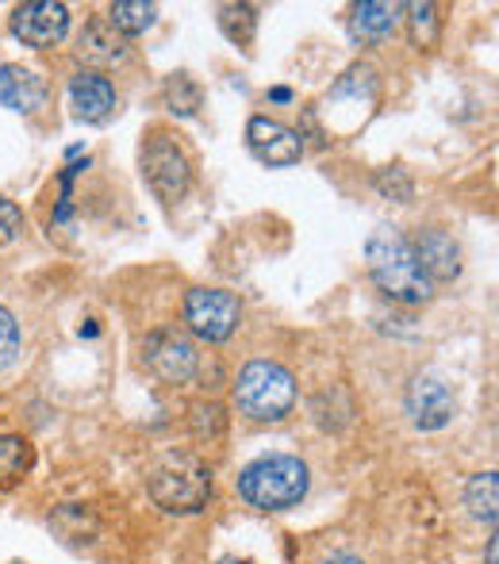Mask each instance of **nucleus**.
I'll use <instances>...</instances> for the list:
<instances>
[{
    "label": "nucleus",
    "mask_w": 499,
    "mask_h": 564,
    "mask_svg": "<svg viewBox=\"0 0 499 564\" xmlns=\"http://www.w3.org/2000/svg\"><path fill=\"white\" fill-rule=\"evenodd\" d=\"M366 261L384 296L400 300V304H426L434 296V284L419 269L415 250H411V242L395 227H377L369 235Z\"/></svg>",
    "instance_id": "f257e3e1"
},
{
    "label": "nucleus",
    "mask_w": 499,
    "mask_h": 564,
    "mask_svg": "<svg viewBox=\"0 0 499 564\" xmlns=\"http://www.w3.org/2000/svg\"><path fill=\"white\" fill-rule=\"evenodd\" d=\"M147 488L162 511L170 514H196L211 496V473L193 453H162L150 465Z\"/></svg>",
    "instance_id": "f03ea898"
},
{
    "label": "nucleus",
    "mask_w": 499,
    "mask_h": 564,
    "mask_svg": "<svg viewBox=\"0 0 499 564\" xmlns=\"http://www.w3.org/2000/svg\"><path fill=\"white\" fill-rule=\"evenodd\" d=\"M239 496L258 511H289L307 496V465L289 453L253 460L239 473Z\"/></svg>",
    "instance_id": "7ed1b4c3"
},
{
    "label": "nucleus",
    "mask_w": 499,
    "mask_h": 564,
    "mask_svg": "<svg viewBox=\"0 0 499 564\" xmlns=\"http://www.w3.org/2000/svg\"><path fill=\"white\" fill-rule=\"evenodd\" d=\"M235 403L253 423H281L296 403V380L276 361H250L235 380Z\"/></svg>",
    "instance_id": "20e7f679"
},
{
    "label": "nucleus",
    "mask_w": 499,
    "mask_h": 564,
    "mask_svg": "<svg viewBox=\"0 0 499 564\" xmlns=\"http://www.w3.org/2000/svg\"><path fill=\"white\" fill-rule=\"evenodd\" d=\"M139 158H142V177L154 188L158 200L177 204L188 193V185H193V162H188L185 147L170 131H150Z\"/></svg>",
    "instance_id": "39448f33"
},
{
    "label": "nucleus",
    "mask_w": 499,
    "mask_h": 564,
    "mask_svg": "<svg viewBox=\"0 0 499 564\" xmlns=\"http://www.w3.org/2000/svg\"><path fill=\"white\" fill-rule=\"evenodd\" d=\"M242 319L239 300L227 289H193L185 300V323L196 338L204 341H227Z\"/></svg>",
    "instance_id": "423d86ee"
},
{
    "label": "nucleus",
    "mask_w": 499,
    "mask_h": 564,
    "mask_svg": "<svg viewBox=\"0 0 499 564\" xmlns=\"http://www.w3.org/2000/svg\"><path fill=\"white\" fill-rule=\"evenodd\" d=\"M66 31H69V8L54 4V0H31V4H20L12 12V35L23 46H35V51L58 46L66 39Z\"/></svg>",
    "instance_id": "0eeeda50"
},
{
    "label": "nucleus",
    "mask_w": 499,
    "mask_h": 564,
    "mask_svg": "<svg viewBox=\"0 0 499 564\" xmlns=\"http://www.w3.org/2000/svg\"><path fill=\"white\" fill-rule=\"evenodd\" d=\"M142 361L165 380V384H188L200 369V354L188 338L170 335V330H158L142 341Z\"/></svg>",
    "instance_id": "6e6552de"
},
{
    "label": "nucleus",
    "mask_w": 499,
    "mask_h": 564,
    "mask_svg": "<svg viewBox=\"0 0 499 564\" xmlns=\"http://www.w3.org/2000/svg\"><path fill=\"white\" fill-rule=\"evenodd\" d=\"M454 392L442 377L434 372H423V377L411 380L408 388V415L419 431H442V426L454 419Z\"/></svg>",
    "instance_id": "1a4fd4ad"
},
{
    "label": "nucleus",
    "mask_w": 499,
    "mask_h": 564,
    "mask_svg": "<svg viewBox=\"0 0 499 564\" xmlns=\"http://www.w3.org/2000/svg\"><path fill=\"white\" fill-rule=\"evenodd\" d=\"M411 250H415L419 269H423L431 284L434 281H454V276L462 273V246H457V238L449 235V230L426 227Z\"/></svg>",
    "instance_id": "9d476101"
},
{
    "label": "nucleus",
    "mask_w": 499,
    "mask_h": 564,
    "mask_svg": "<svg viewBox=\"0 0 499 564\" xmlns=\"http://www.w3.org/2000/svg\"><path fill=\"white\" fill-rule=\"evenodd\" d=\"M247 139H250L253 154L269 165H292V162H300V154H304V139H300L292 127L276 123V119H265V116L250 119Z\"/></svg>",
    "instance_id": "9b49d317"
},
{
    "label": "nucleus",
    "mask_w": 499,
    "mask_h": 564,
    "mask_svg": "<svg viewBox=\"0 0 499 564\" xmlns=\"http://www.w3.org/2000/svg\"><path fill=\"white\" fill-rule=\"evenodd\" d=\"M0 105L20 116H31L46 105V85L35 69H23L15 62L0 66Z\"/></svg>",
    "instance_id": "f8f14e48"
},
{
    "label": "nucleus",
    "mask_w": 499,
    "mask_h": 564,
    "mask_svg": "<svg viewBox=\"0 0 499 564\" xmlns=\"http://www.w3.org/2000/svg\"><path fill=\"white\" fill-rule=\"evenodd\" d=\"M69 100H74L77 116H82L85 123H105V119L116 112V89H112V82L100 74H77L74 82H69Z\"/></svg>",
    "instance_id": "ddd939ff"
},
{
    "label": "nucleus",
    "mask_w": 499,
    "mask_h": 564,
    "mask_svg": "<svg viewBox=\"0 0 499 564\" xmlns=\"http://www.w3.org/2000/svg\"><path fill=\"white\" fill-rule=\"evenodd\" d=\"M77 54L93 66H120V62H127V39L112 23H89L77 39Z\"/></svg>",
    "instance_id": "4468645a"
},
{
    "label": "nucleus",
    "mask_w": 499,
    "mask_h": 564,
    "mask_svg": "<svg viewBox=\"0 0 499 564\" xmlns=\"http://www.w3.org/2000/svg\"><path fill=\"white\" fill-rule=\"evenodd\" d=\"M400 12H403L400 4H380V0L358 4L350 20V35L358 39V43H384L395 31V23H400Z\"/></svg>",
    "instance_id": "2eb2a0df"
},
{
    "label": "nucleus",
    "mask_w": 499,
    "mask_h": 564,
    "mask_svg": "<svg viewBox=\"0 0 499 564\" xmlns=\"http://www.w3.org/2000/svg\"><path fill=\"white\" fill-rule=\"evenodd\" d=\"M108 20L120 35H147L158 20V8L147 0H120V4L108 8Z\"/></svg>",
    "instance_id": "dca6fc26"
},
{
    "label": "nucleus",
    "mask_w": 499,
    "mask_h": 564,
    "mask_svg": "<svg viewBox=\"0 0 499 564\" xmlns=\"http://www.w3.org/2000/svg\"><path fill=\"white\" fill-rule=\"evenodd\" d=\"M465 503H469V511L477 514V519L496 522V514H499V480H496V473L473 476L469 491H465Z\"/></svg>",
    "instance_id": "f3484780"
},
{
    "label": "nucleus",
    "mask_w": 499,
    "mask_h": 564,
    "mask_svg": "<svg viewBox=\"0 0 499 564\" xmlns=\"http://www.w3.org/2000/svg\"><path fill=\"white\" fill-rule=\"evenodd\" d=\"M31 460H35V453H31L28 442L15 438V434H4V438H0V484L20 480L31 468Z\"/></svg>",
    "instance_id": "a211bd4d"
},
{
    "label": "nucleus",
    "mask_w": 499,
    "mask_h": 564,
    "mask_svg": "<svg viewBox=\"0 0 499 564\" xmlns=\"http://www.w3.org/2000/svg\"><path fill=\"white\" fill-rule=\"evenodd\" d=\"M408 20H411L415 46H426V51H431V46L438 43V31H442L438 8H434L431 0H415V4H408Z\"/></svg>",
    "instance_id": "6ab92c4d"
},
{
    "label": "nucleus",
    "mask_w": 499,
    "mask_h": 564,
    "mask_svg": "<svg viewBox=\"0 0 499 564\" xmlns=\"http://www.w3.org/2000/svg\"><path fill=\"white\" fill-rule=\"evenodd\" d=\"M165 100H170V112L173 116H196V108H200L204 93H200V85H196L193 77L173 74L170 85H165Z\"/></svg>",
    "instance_id": "aec40b11"
},
{
    "label": "nucleus",
    "mask_w": 499,
    "mask_h": 564,
    "mask_svg": "<svg viewBox=\"0 0 499 564\" xmlns=\"http://www.w3.org/2000/svg\"><path fill=\"white\" fill-rule=\"evenodd\" d=\"M193 431L200 442L224 438V411H219L216 403H200V408H193Z\"/></svg>",
    "instance_id": "412c9836"
},
{
    "label": "nucleus",
    "mask_w": 499,
    "mask_h": 564,
    "mask_svg": "<svg viewBox=\"0 0 499 564\" xmlns=\"http://www.w3.org/2000/svg\"><path fill=\"white\" fill-rule=\"evenodd\" d=\"M219 23H224V31L235 39V43L247 46L253 39V8H224V15H219Z\"/></svg>",
    "instance_id": "4be33fe9"
},
{
    "label": "nucleus",
    "mask_w": 499,
    "mask_h": 564,
    "mask_svg": "<svg viewBox=\"0 0 499 564\" xmlns=\"http://www.w3.org/2000/svg\"><path fill=\"white\" fill-rule=\"evenodd\" d=\"M15 354H20V327H15L12 315L0 307V372L15 361Z\"/></svg>",
    "instance_id": "5701e85b"
},
{
    "label": "nucleus",
    "mask_w": 499,
    "mask_h": 564,
    "mask_svg": "<svg viewBox=\"0 0 499 564\" xmlns=\"http://www.w3.org/2000/svg\"><path fill=\"white\" fill-rule=\"evenodd\" d=\"M20 235H23V216H20V208H15L12 200H4V196H0V246L15 242Z\"/></svg>",
    "instance_id": "b1692460"
},
{
    "label": "nucleus",
    "mask_w": 499,
    "mask_h": 564,
    "mask_svg": "<svg viewBox=\"0 0 499 564\" xmlns=\"http://www.w3.org/2000/svg\"><path fill=\"white\" fill-rule=\"evenodd\" d=\"M377 185H380V193H388V196L395 193V200H400V204H408V200H411V181L403 177L400 170H392V173H380V181H377Z\"/></svg>",
    "instance_id": "393cba45"
},
{
    "label": "nucleus",
    "mask_w": 499,
    "mask_h": 564,
    "mask_svg": "<svg viewBox=\"0 0 499 564\" xmlns=\"http://www.w3.org/2000/svg\"><path fill=\"white\" fill-rule=\"evenodd\" d=\"M319 564H366L361 557H350V553H330V557H323Z\"/></svg>",
    "instance_id": "a878e982"
},
{
    "label": "nucleus",
    "mask_w": 499,
    "mask_h": 564,
    "mask_svg": "<svg viewBox=\"0 0 499 564\" xmlns=\"http://www.w3.org/2000/svg\"><path fill=\"white\" fill-rule=\"evenodd\" d=\"M496 550H499V542H496V534L488 538V564H496Z\"/></svg>",
    "instance_id": "bb28decb"
},
{
    "label": "nucleus",
    "mask_w": 499,
    "mask_h": 564,
    "mask_svg": "<svg viewBox=\"0 0 499 564\" xmlns=\"http://www.w3.org/2000/svg\"><path fill=\"white\" fill-rule=\"evenodd\" d=\"M269 97L281 100V105H284V100H292V93H289V89H273V93H269Z\"/></svg>",
    "instance_id": "cd10ccee"
},
{
    "label": "nucleus",
    "mask_w": 499,
    "mask_h": 564,
    "mask_svg": "<svg viewBox=\"0 0 499 564\" xmlns=\"http://www.w3.org/2000/svg\"><path fill=\"white\" fill-rule=\"evenodd\" d=\"M219 564H250V561H219Z\"/></svg>",
    "instance_id": "c85d7f7f"
}]
</instances>
